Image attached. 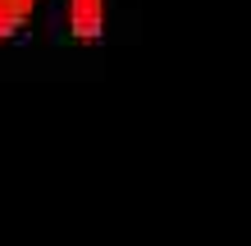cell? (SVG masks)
<instances>
[{
  "label": "cell",
  "mask_w": 251,
  "mask_h": 246,
  "mask_svg": "<svg viewBox=\"0 0 251 246\" xmlns=\"http://www.w3.org/2000/svg\"><path fill=\"white\" fill-rule=\"evenodd\" d=\"M69 32L82 46H96L105 37V0H69Z\"/></svg>",
  "instance_id": "obj_1"
},
{
  "label": "cell",
  "mask_w": 251,
  "mask_h": 246,
  "mask_svg": "<svg viewBox=\"0 0 251 246\" xmlns=\"http://www.w3.org/2000/svg\"><path fill=\"white\" fill-rule=\"evenodd\" d=\"M32 9H37V0H0V41H9L19 32L32 19Z\"/></svg>",
  "instance_id": "obj_2"
}]
</instances>
